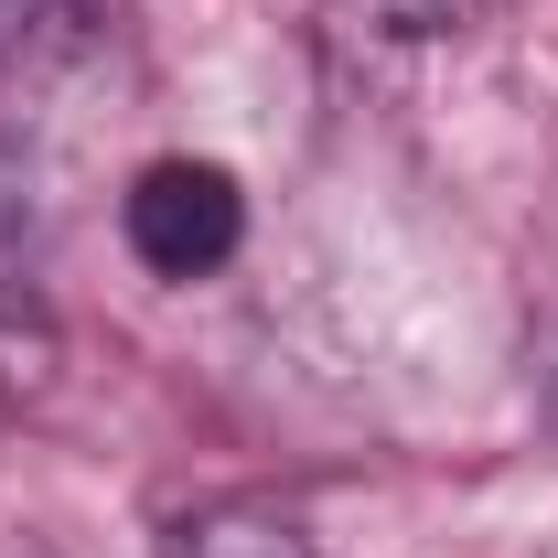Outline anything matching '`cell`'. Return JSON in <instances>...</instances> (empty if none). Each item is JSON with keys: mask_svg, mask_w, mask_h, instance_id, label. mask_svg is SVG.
Segmentation results:
<instances>
[{"mask_svg": "<svg viewBox=\"0 0 558 558\" xmlns=\"http://www.w3.org/2000/svg\"><path fill=\"white\" fill-rule=\"evenodd\" d=\"M119 236H130V258L150 279H205V269L236 258L247 194H236V172H215V161H140L130 194H119Z\"/></svg>", "mask_w": 558, "mask_h": 558, "instance_id": "1", "label": "cell"}, {"mask_svg": "<svg viewBox=\"0 0 558 558\" xmlns=\"http://www.w3.org/2000/svg\"><path fill=\"white\" fill-rule=\"evenodd\" d=\"M548 387H558V376H548Z\"/></svg>", "mask_w": 558, "mask_h": 558, "instance_id": "6", "label": "cell"}, {"mask_svg": "<svg viewBox=\"0 0 558 558\" xmlns=\"http://www.w3.org/2000/svg\"><path fill=\"white\" fill-rule=\"evenodd\" d=\"M44 387H54V312L22 279H0V398H44Z\"/></svg>", "mask_w": 558, "mask_h": 558, "instance_id": "5", "label": "cell"}, {"mask_svg": "<svg viewBox=\"0 0 558 558\" xmlns=\"http://www.w3.org/2000/svg\"><path fill=\"white\" fill-rule=\"evenodd\" d=\"M119 22H130V0H0V97L97 65L119 44Z\"/></svg>", "mask_w": 558, "mask_h": 558, "instance_id": "2", "label": "cell"}, {"mask_svg": "<svg viewBox=\"0 0 558 558\" xmlns=\"http://www.w3.org/2000/svg\"><path fill=\"white\" fill-rule=\"evenodd\" d=\"M344 33H376V44H451V33H473L494 22L505 0H323Z\"/></svg>", "mask_w": 558, "mask_h": 558, "instance_id": "4", "label": "cell"}, {"mask_svg": "<svg viewBox=\"0 0 558 558\" xmlns=\"http://www.w3.org/2000/svg\"><path fill=\"white\" fill-rule=\"evenodd\" d=\"M161 558H312V537L279 505H205L161 537Z\"/></svg>", "mask_w": 558, "mask_h": 558, "instance_id": "3", "label": "cell"}]
</instances>
